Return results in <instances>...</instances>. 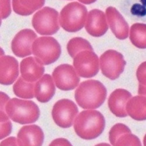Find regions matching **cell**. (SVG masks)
<instances>
[{
    "instance_id": "cell-1",
    "label": "cell",
    "mask_w": 146,
    "mask_h": 146,
    "mask_svg": "<svg viewBox=\"0 0 146 146\" xmlns=\"http://www.w3.org/2000/svg\"><path fill=\"white\" fill-rule=\"evenodd\" d=\"M105 120L99 111L89 109L80 113L74 121V129L77 135L84 140H93L104 131Z\"/></svg>"
},
{
    "instance_id": "cell-2",
    "label": "cell",
    "mask_w": 146,
    "mask_h": 146,
    "mask_svg": "<svg viewBox=\"0 0 146 146\" xmlns=\"http://www.w3.org/2000/svg\"><path fill=\"white\" fill-rule=\"evenodd\" d=\"M107 90L104 85L96 80L81 82L75 91V99L84 109L99 108L105 101Z\"/></svg>"
},
{
    "instance_id": "cell-3",
    "label": "cell",
    "mask_w": 146,
    "mask_h": 146,
    "mask_svg": "<svg viewBox=\"0 0 146 146\" xmlns=\"http://www.w3.org/2000/svg\"><path fill=\"white\" fill-rule=\"evenodd\" d=\"M5 111L12 120L21 125L33 123L40 116L39 108L34 102L18 98L9 99Z\"/></svg>"
},
{
    "instance_id": "cell-4",
    "label": "cell",
    "mask_w": 146,
    "mask_h": 146,
    "mask_svg": "<svg viewBox=\"0 0 146 146\" xmlns=\"http://www.w3.org/2000/svg\"><path fill=\"white\" fill-rule=\"evenodd\" d=\"M88 11L86 7L78 2H71L62 9L59 23L62 28L68 32H76L86 25Z\"/></svg>"
},
{
    "instance_id": "cell-5",
    "label": "cell",
    "mask_w": 146,
    "mask_h": 146,
    "mask_svg": "<svg viewBox=\"0 0 146 146\" xmlns=\"http://www.w3.org/2000/svg\"><path fill=\"white\" fill-rule=\"evenodd\" d=\"M61 53L60 45L51 36L36 38L32 45V54L43 65H50L57 61Z\"/></svg>"
},
{
    "instance_id": "cell-6",
    "label": "cell",
    "mask_w": 146,
    "mask_h": 146,
    "mask_svg": "<svg viewBox=\"0 0 146 146\" xmlns=\"http://www.w3.org/2000/svg\"><path fill=\"white\" fill-rule=\"evenodd\" d=\"M32 23L39 34L52 35L57 33L60 29L59 14L55 9L45 7L34 14Z\"/></svg>"
},
{
    "instance_id": "cell-7",
    "label": "cell",
    "mask_w": 146,
    "mask_h": 146,
    "mask_svg": "<svg viewBox=\"0 0 146 146\" xmlns=\"http://www.w3.org/2000/svg\"><path fill=\"white\" fill-rule=\"evenodd\" d=\"M126 65L123 55L115 50H108L100 56V66L102 74L112 80L117 79L122 74Z\"/></svg>"
},
{
    "instance_id": "cell-8",
    "label": "cell",
    "mask_w": 146,
    "mask_h": 146,
    "mask_svg": "<svg viewBox=\"0 0 146 146\" xmlns=\"http://www.w3.org/2000/svg\"><path fill=\"white\" fill-rule=\"evenodd\" d=\"M78 113V108L74 102L69 99H63L54 104L52 116L54 123L58 127L66 129L74 124Z\"/></svg>"
},
{
    "instance_id": "cell-9",
    "label": "cell",
    "mask_w": 146,
    "mask_h": 146,
    "mask_svg": "<svg viewBox=\"0 0 146 146\" xmlns=\"http://www.w3.org/2000/svg\"><path fill=\"white\" fill-rule=\"evenodd\" d=\"M73 66L80 76L91 78L100 70V59L94 51H82L74 58Z\"/></svg>"
},
{
    "instance_id": "cell-10",
    "label": "cell",
    "mask_w": 146,
    "mask_h": 146,
    "mask_svg": "<svg viewBox=\"0 0 146 146\" xmlns=\"http://www.w3.org/2000/svg\"><path fill=\"white\" fill-rule=\"evenodd\" d=\"M52 76L57 88L64 91L76 89L80 81L75 68L69 64H62L56 67Z\"/></svg>"
},
{
    "instance_id": "cell-11",
    "label": "cell",
    "mask_w": 146,
    "mask_h": 146,
    "mask_svg": "<svg viewBox=\"0 0 146 146\" xmlns=\"http://www.w3.org/2000/svg\"><path fill=\"white\" fill-rule=\"evenodd\" d=\"M38 36L31 29L20 31L14 38L11 43L13 54L19 58H25L32 54V45Z\"/></svg>"
},
{
    "instance_id": "cell-12",
    "label": "cell",
    "mask_w": 146,
    "mask_h": 146,
    "mask_svg": "<svg viewBox=\"0 0 146 146\" xmlns=\"http://www.w3.org/2000/svg\"><path fill=\"white\" fill-rule=\"evenodd\" d=\"M108 23L116 38L124 40L128 38L129 27L127 22L117 9L113 7H109L105 11Z\"/></svg>"
},
{
    "instance_id": "cell-13",
    "label": "cell",
    "mask_w": 146,
    "mask_h": 146,
    "mask_svg": "<svg viewBox=\"0 0 146 146\" xmlns=\"http://www.w3.org/2000/svg\"><path fill=\"white\" fill-rule=\"evenodd\" d=\"M85 28L88 34L94 37L103 36L109 28L106 14L100 9H92L88 14Z\"/></svg>"
},
{
    "instance_id": "cell-14",
    "label": "cell",
    "mask_w": 146,
    "mask_h": 146,
    "mask_svg": "<svg viewBox=\"0 0 146 146\" xmlns=\"http://www.w3.org/2000/svg\"><path fill=\"white\" fill-rule=\"evenodd\" d=\"M131 94L124 89H117L109 97L108 104L111 112L118 117L127 116L126 106Z\"/></svg>"
},
{
    "instance_id": "cell-15",
    "label": "cell",
    "mask_w": 146,
    "mask_h": 146,
    "mask_svg": "<svg viewBox=\"0 0 146 146\" xmlns=\"http://www.w3.org/2000/svg\"><path fill=\"white\" fill-rule=\"evenodd\" d=\"M0 67V83L3 85L13 84L19 76L18 60L11 56H1Z\"/></svg>"
},
{
    "instance_id": "cell-16",
    "label": "cell",
    "mask_w": 146,
    "mask_h": 146,
    "mask_svg": "<svg viewBox=\"0 0 146 146\" xmlns=\"http://www.w3.org/2000/svg\"><path fill=\"white\" fill-rule=\"evenodd\" d=\"M20 72L21 77L24 80L34 83L44 75V68L35 57L29 56L21 61Z\"/></svg>"
},
{
    "instance_id": "cell-17",
    "label": "cell",
    "mask_w": 146,
    "mask_h": 146,
    "mask_svg": "<svg viewBox=\"0 0 146 146\" xmlns=\"http://www.w3.org/2000/svg\"><path fill=\"white\" fill-rule=\"evenodd\" d=\"M18 145H42L44 141V133L37 125L22 127L17 135Z\"/></svg>"
},
{
    "instance_id": "cell-18",
    "label": "cell",
    "mask_w": 146,
    "mask_h": 146,
    "mask_svg": "<svg viewBox=\"0 0 146 146\" xmlns=\"http://www.w3.org/2000/svg\"><path fill=\"white\" fill-rule=\"evenodd\" d=\"M56 92L53 78L48 74L44 75L36 82L35 86V97L40 103H45L50 101Z\"/></svg>"
},
{
    "instance_id": "cell-19",
    "label": "cell",
    "mask_w": 146,
    "mask_h": 146,
    "mask_svg": "<svg viewBox=\"0 0 146 146\" xmlns=\"http://www.w3.org/2000/svg\"><path fill=\"white\" fill-rule=\"evenodd\" d=\"M121 5L131 19L146 23V0H121Z\"/></svg>"
},
{
    "instance_id": "cell-20",
    "label": "cell",
    "mask_w": 146,
    "mask_h": 146,
    "mask_svg": "<svg viewBox=\"0 0 146 146\" xmlns=\"http://www.w3.org/2000/svg\"><path fill=\"white\" fill-rule=\"evenodd\" d=\"M127 113L137 121L146 120V96L139 95L131 97L126 104Z\"/></svg>"
},
{
    "instance_id": "cell-21",
    "label": "cell",
    "mask_w": 146,
    "mask_h": 146,
    "mask_svg": "<svg viewBox=\"0 0 146 146\" xmlns=\"http://www.w3.org/2000/svg\"><path fill=\"white\" fill-rule=\"evenodd\" d=\"M45 0H13L12 4L14 11L18 15L28 16L40 9L44 4Z\"/></svg>"
},
{
    "instance_id": "cell-22",
    "label": "cell",
    "mask_w": 146,
    "mask_h": 146,
    "mask_svg": "<svg viewBox=\"0 0 146 146\" xmlns=\"http://www.w3.org/2000/svg\"><path fill=\"white\" fill-rule=\"evenodd\" d=\"M129 38L131 44L139 49H146V23H136L129 31Z\"/></svg>"
},
{
    "instance_id": "cell-23",
    "label": "cell",
    "mask_w": 146,
    "mask_h": 146,
    "mask_svg": "<svg viewBox=\"0 0 146 146\" xmlns=\"http://www.w3.org/2000/svg\"><path fill=\"white\" fill-rule=\"evenodd\" d=\"M35 84L27 82L22 77L18 78L13 86L14 94L22 99H30L35 97Z\"/></svg>"
},
{
    "instance_id": "cell-24",
    "label": "cell",
    "mask_w": 146,
    "mask_h": 146,
    "mask_svg": "<svg viewBox=\"0 0 146 146\" xmlns=\"http://www.w3.org/2000/svg\"><path fill=\"white\" fill-rule=\"evenodd\" d=\"M67 49L68 54L72 58L82 51H94L90 43L87 40L81 37H76L70 40L67 44Z\"/></svg>"
},
{
    "instance_id": "cell-25",
    "label": "cell",
    "mask_w": 146,
    "mask_h": 146,
    "mask_svg": "<svg viewBox=\"0 0 146 146\" xmlns=\"http://www.w3.org/2000/svg\"><path fill=\"white\" fill-rule=\"evenodd\" d=\"M131 133L130 129L125 125L117 123L114 125L109 133V139L111 144L115 145L117 139L124 134Z\"/></svg>"
},
{
    "instance_id": "cell-26",
    "label": "cell",
    "mask_w": 146,
    "mask_h": 146,
    "mask_svg": "<svg viewBox=\"0 0 146 146\" xmlns=\"http://www.w3.org/2000/svg\"><path fill=\"white\" fill-rule=\"evenodd\" d=\"M139 139L131 133L124 134L117 140L115 145H141Z\"/></svg>"
},
{
    "instance_id": "cell-27",
    "label": "cell",
    "mask_w": 146,
    "mask_h": 146,
    "mask_svg": "<svg viewBox=\"0 0 146 146\" xmlns=\"http://www.w3.org/2000/svg\"><path fill=\"white\" fill-rule=\"evenodd\" d=\"M136 77L140 84L146 86V61L139 66L136 70Z\"/></svg>"
},
{
    "instance_id": "cell-28",
    "label": "cell",
    "mask_w": 146,
    "mask_h": 146,
    "mask_svg": "<svg viewBox=\"0 0 146 146\" xmlns=\"http://www.w3.org/2000/svg\"><path fill=\"white\" fill-rule=\"evenodd\" d=\"M11 13V0H1V18H7Z\"/></svg>"
},
{
    "instance_id": "cell-29",
    "label": "cell",
    "mask_w": 146,
    "mask_h": 146,
    "mask_svg": "<svg viewBox=\"0 0 146 146\" xmlns=\"http://www.w3.org/2000/svg\"><path fill=\"white\" fill-rule=\"evenodd\" d=\"M12 131V123L11 121L7 120L4 122H1V135L0 139H3L4 138L8 136Z\"/></svg>"
},
{
    "instance_id": "cell-30",
    "label": "cell",
    "mask_w": 146,
    "mask_h": 146,
    "mask_svg": "<svg viewBox=\"0 0 146 146\" xmlns=\"http://www.w3.org/2000/svg\"><path fill=\"white\" fill-rule=\"evenodd\" d=\"M0 96H1V111H5V106L9 100V97L4 92H1Z\"/></svg>"
},
{
    "instance_id": "cell-31",
    "label": "cell",
    "mask_w": 146,
    "mask_h": 146,
    "mask_svg": "<svg viewBox=\"0 0 146 146\" xmlns=\"http://www.w3.org/2000/svg\"><path fill=\"white\" fill-rule=\"evenodd\" d=\"M50 145H71V144L65 139L60 138L53 140Z\"/></svg>"
},
{
    "instance_id": "cell-32",
    "label": "cell",
    "mask_w": 146,
    "mask_h": 146,
    "mask_svg": "<svg viewBox=\"0 0 146 146\" xmlns=\"http://www.w3.org/2000/svg\"><path fill=\"white\" fill-rule=\"evenodd\" d=\"M1 145H18L17 139L14 137L7 138L1 143Z\"/></svg>"
},
{
    "instance_id": "cell-33",
    "label": "cell",
    "mask_w": 146,
    "mask_h": 146,
    "mask_svg": "<svg viewBox=\"0 0 146 146\" xmlns=\"http://www.w3.org/2000/svg\"><path fill=\"white\" fill-rule=\"evenodd\" d=\"M138 93L140 95H143L146 96V86L139 83Z\"/></svg>"
},
{
    "instance_id": "cell-34",
    "label": "cell",
    "mask_w": 146,
    "mask_h": 146,
    "mask_svg": "<svg viewBox=\"0 0 146 146\" xmlns=\"http://www.w3.org/2000/svg\"><path fill=\"white\" fill-rule=\"evenodd\" d=\"M78 1L83 4L89 5V4L94 3L97 1V0H78Z\"/></svg>"
},
{
    "instance_id": "cell-35",
    "label": "cell",
    "mask_w": 146,
    "mask_h": 146,
    "mask_svg": "<svg viewBox=\"0 0 146 146\" xmlns=\"http://www.w3.org/2000/svg\"><path fill=\"white\" fill-rule=\"evenodd\" d=\"M143 144H144V145H146V134L143 139Z\"/></svg>"
}]
</instances>
